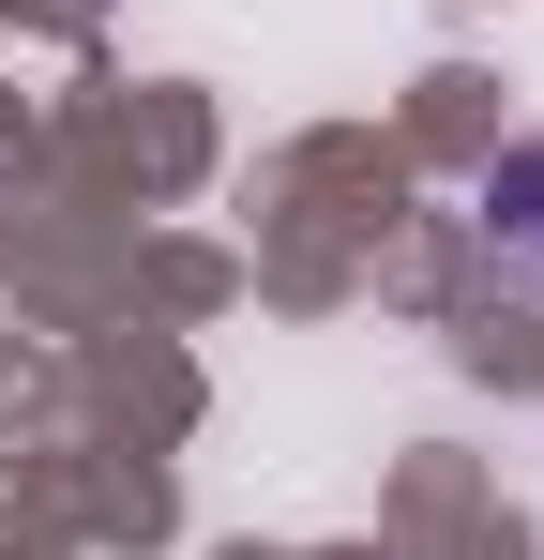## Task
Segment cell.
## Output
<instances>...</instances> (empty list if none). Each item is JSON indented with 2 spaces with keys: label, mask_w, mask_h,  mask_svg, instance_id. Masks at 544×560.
<instances>
[{
  "label": "cell",
  "mask_w": 544,
  "mask_h": 560,
  "mask_svg": "<svg viewBox=\"0 0 544 560\" xmlns=\"http://www.w3.org/2000/svg\"><path fill=\"white\" fill-rule=\"evenodd\" d=\"M484 243H499V258H530V273H544V137H515V152L484 167Z\"/></svg>",
  "instance_id": "obj_1"
}]
</instances>
